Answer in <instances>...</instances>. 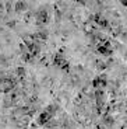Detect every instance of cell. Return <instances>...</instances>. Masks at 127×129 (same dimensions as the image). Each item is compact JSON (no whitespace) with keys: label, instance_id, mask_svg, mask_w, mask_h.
I'll return each mask as SVG.
<instances>
[{"label":"cell","instance_id":"cell-1","mask_svg":"<svg viewBox=\"0 0 127 129\" xmlns=\"http://www.w3.org/2000/svg\"><path fill=\"white\" fill-rule=\"evenodd\" d=\"M16 87V80L11 77H4L0 80V91H3V93H10V91L13 90Z\"/></svg>","mask_w":127,"mask_h":129},{"label":"cell","instance_id":"cell-2","mask_svg":"<svg viewBox=\"0 0 127 129\" xmlns=\"http://www.w3.org/2000/svg\"><path fill=\"white\" fill-rule=\"evenodd\" d=\"M24 44L27 45V49H28V52L31 53V55L35 56V55L39 53V45L34 41L32 37H25V38H24Z\"/></svg>","mask_w":127,"mask_h":129},{"label":"cell","instance_id":"cell-3","mask_svg":"<svg viewBox=\"0 0 127 129\" xmlns=\"http://www.w3.org/2000/svg\"><path fill=\"white\" fill-rule=\"evenodd\" d=\"M53 63L56 64L57 68H60L61 70H66V72H69V62L66 60V59L61 56V53H57L56 56H54V60H53Z\"/></svg>","mask_w":127,"mask_h":129},{"label":"cell","instance_id":"cell-4","mask_svg":"<svg viewBox=\"0 0 127 129\" xmlns=\"http://www.w3.org/2000/svg\"><path fill=\"white\" fill-rule=\"evenodd\" d=\"M48 21H49V14L46 11V9H41L36 13V23H38V25H45Z\"/></svg>","mask_w":127,"mask_h":129},{"label":"cell","instance_id":"cell-5","mask_svg":"<svg viewBox=\"0 0 127 129\" xmlns=\"http://www.w3.org/2000/svg\"><path fill=\"white\" fill-rule=\"evenodd\" d=\"M52 116H53V114L50 112V111H43V112H41L39 114V116H38V119H36V122L39 123V125H46V123L49 122V121L52 119Z\"/></svg>","mask_w":127,"mask_h":129},{"label":"cell","instance_id":"cell-6","mask_svg":"<svg viewBox=\"0 0 127 129\" xmlns=\"http://www.w3.org/2000/svg\"><path fill=\"white\" fill-rule=\"evenodd\" d=\"M96 51H98V53H101V55H110V44H109V41H105L103 44H98V46H96Z\"/></svg>","mask_w":127,"mask_h":129},{"label":"cell","instance_id":"cell-7","mask_svg":"<svg viewBox=\"0 0 127 129\" xmlns=\"http://www.w3.org/2000/svg\"><path fill=\"white\" fill-rule=\"evenodd\" d=\"M106 84H108V80H106V76L105 74H101V76H98V77L94 79V81H92V86L98 90V88H102L105 87Z\"/></svg>","mask_w":127,"mask_h":129},{"label":"cell","instance_id":"cell-8","mask_svg":"<svg viewBox=\"0 0 127 129\" xmlns=\"http://www.w3.org/2000/svg\"><path fill=\"white\" fill-rule=\"evenodd\" d=\"M92 18H94V21H95V23L98 24V25H101V27H109V23H108V21H106V20L103 18L102 16H99V14L94 16Z\"/></svg>","mask_w":127,"mask_h":129},{"label":"cell","instance_id":"cell-9","mask_svg":"<svg viewBox=\"0 0 127 129\" xmlns=\"http://www.w3.org/2000/svg\"><path fill=\"white\" fill-rule=\"evenodd\" d=\"M32 38H34V41H46L48 34H46L45 31H38L36 34H34V35H32Z\"/></svg>","mask_w":127,"mask_h":129},{"label":"cell","instance_id":"cell-10","mask_svg":"<svg viewBox=\"0 0 127 129\" xmlns=\"http://www.w3.org/2000/svg\"><path fill=\"white\" fill-rule=\"evenodd\" d=\"M27 9H28V3H25V2H17L16 3L17 11H22V10H27Z\"/></svg>","mask_w":127,"mask_h":129},{"label":"cell","instance_id":"cell-11","mask_svg":"<svg viewBox=\"0 0 127 129\" xmlns=\"http://www.w3.org/2000/svg\"><path fill=\"white\" fill-rule=\"evenodd\" d=\"M16 72H17V76H18L20 79H24V77H25V69H24V68H18Z\"/></svg>","mask_w":127,"mask_h":129},{"label":"cell","instance_id":"cell-12","mask_svg":"<svg viewBox=\"0 0 127 129\" xmlns=\"http://www.w3.org/2000/svg\"><path fill=\"white\" fill-rule=\"evenodd\" d=\"M120 3H121V4H124V6H127V2H124V0H121Z\"/></svg>","mask_w":127,"mask_h":129}]
</instances>
